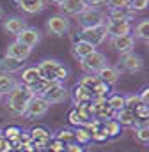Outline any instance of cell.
Masks as SVG:
<instances>
[{
  "instance_id": "ee69618b",
  "label": "cell",
  "mask_w": 149,
  "mask_h": 152,
  "mask_svg": "<svg viewBox=\"0 0 149 152\" xmlns=\"http://www.w3.org/2000/svg\"><path fill=\"white\" fill-rule=\"evenodd\" d=\"M139 99H140L142 104H149V88H144L142 90V94L139 96Z\"/></svg>"
},
{
  "instance_id": "3957f363",
  "label": "cell",
  "mask_w": 149,
  "mask_h": 152,
  "mask_svg": "<svg viewBox=\"0 0 149 152\" xmlns=\"http://www.w3.org/2000/svg\"><path fill=\"white\" fill-rule=\"evenodd\" d=\"M105 64H107V57H105L101 51H98V50H94L91 55L80 58V67H82V71L87 73V75H96Z\"/></svg>"
},
{
  "instance_id": "5b68a950",
  "label": "cell",
  "mask_w": 149,
  "mask_h": 152,
  "mask_svg": "<svg viewBox=\"0 0 149 152\" xmlns=\"http://www.w3.org/2000/svg\"><path fill=\"white\" fill-rule=\"evenodd\" d=\"M69 27H71V25H69V20H68V16H64V14L50 16L48 21H46V30H48L52 36H57V37L68 34V32H69Z\"/></svg>"
},
{
  "instance_id": "7dc6e473",
  "label": "cell",
  "mask_w": 149,
  "mask_h": 152,
  "mask_svg": "<svg viewBox=\"0 0 149 152\" xmlns=\"http://www.w3.org/2000/svg\"><path fill=\"white\" fill-rule=\"evenodd\" d=\"M2 16H4V11H2V7H0V18H2Z\"/></svg>"
},
{
  "instance_id": "1f68e13d",
  "label": "cell",
  "mask_w": 149,
  "mask_h": 152,
  "mask_svg": "<svg viewBox=\"0 0 149 152\" xmlns=\"http://www.w3.org/2000/svg\"><path fill=\"white\" fill-rule=\"evenodd\" d=\"M108 92H110L108 83H105V81H101V80H100V83L92 88V96H98V97H107Z\"/></svg>"
},
{
  "instance_id": "e575fe53",
  "label": "cell",
  "mask_w": 149,
  "mask_h": 152,
  "mask_svg": "<svg viewBox=\"0 0 149 152\" xmlns=\"http://www.w3.org/2000/svg\"><path fill=\"white\" fill-rule=\"evenodd\" d=\"M148 5H149V0H130L128 9H131L133 12H140V11H146Z\"/></svg>"
},
{
  "instance_id": "ab89813d",
  "label": "cell",
  "mask_w": 149,
  "mask_h": 152,
  "mask_svg": "<svg viewBox=\"0 0 149 152\" xmlns=\"http://www.w3.org/2000/svg\"><path fill=\"white\" fill-rule=\"evenodd\" d=\"M108 136H107V133H105V129L103 127H98L92 134H91V140H98V142H103V140H107Z\"/></svg>"
},
{
  "instance_id": "f1b7e54d",
  "label": "cell",
  "mask_w": 149,
  "mask_h": 152,
  "mask_svg": "<svg viewBox=\"0 0 149 152\" xmlns=\"http://www.w3.org/2000/svg\"><path fill=\"white\" fill-rule=\"evenodd\" d=\"M101 127L105 129L107 136H117V134L121 133V124H119L117 120H114V118H110L108 122H105Z\"/></svg>"
},
{
  "instance_id": "ffe728a7",
  "label": "cell",
  "mask_w": 149,
  "mask_h": 152,
  "mask_svg": "<svg viewBox=\"0 0 149 152\" xmlns=\"http://www.w3.org/2000/svg\"><path fill=\"white\" fill-rule=\"evenodd\" d=\"M18 5L27 14H37L46 7V0H18Z\"/></svg>"
},
{
  "instance_id": "44dd1931",
  "label": "cell",
  "mask_w": 149,
  "mask_h": 152,
  "mask_svg": "<svg viewBox=\"0 0 149 152\" xmlns=\"http://www.w3.org/2000/svg\"><path fill=\"white\" fill-rule=\"evenodd\" d=\"M23 67V62L9 58V57H0V73H7V75H14Z\"/></svg>"
},
{
  "instance_id": "30bf717a",
  "label": "cell",
  "mask_w": 149,
  "mask_h": 152,
  "mask_svg": "<svg viewBox=\"0 0 149 152\" xmlns=\"http://www.w3.org/2000/svg\"><path fill=\"white\" fill-rule=\"evenodd\" d=\"M135 42L137 39L133 37V34H128V36H119V37H110V46L119 51V53H130L133 48H135Z\"/></svg>"
},
{
  "instance_id": "7402d4cb",
  "label": "cell",
  "mask_w": 149,
  "mask_h": 152,
  "mask_svg": "<svg viewBox=\"0 0 149 152\" xmlns=\"http://www.w3.org/2000/svg\"><path fill=\"white\" fill-rule=\"evenodd\" d=\"M92 99V92L85 87H82L80 83H76L73 87V103L78 106V104H83V103H91Z\"/></svg>"
},
{
  "instance_id": "74e56055",
  "label": "cell",
  "mask_w": 149,
  "mask_h": 152,
  "mask_svg": "<svg viewBox=\"0 0 149 152\" xmlns=\"http://www.w3.org/2000/svg\"><path fill=\"white\" fill-rule=\"evenodd\" d=\"M128 4H130V0H107L108 9H124V7H128Z\"/></svg>"
},
{
  "instance_id": "9c48e42d",
  "label": "cell",
  "mask_w": 149,
  "mask_h": 152,
  "mask_svg": "<svg viewBox=\"0 0 149 152\" xmlns=\"http://www.w3.org/2000/svg\"><path fill=\"white\" fill-rule=\"evenodd\" d=\"M30 51H32V48H29V46H25V44L14 41V42H11V44L7 46V50H5L4 55L9 57V58L20 60V62H25V60L30 57Z\"/></svg>"
},
{
  "instance_id": "7bdbcfd3",
  "label": "cell",
  "mask_w": 149,
  "mask_h": 152,
  "mask_svg": "<svg viewBox=\"0 0 149 152\" xmlns=\"http://www.w3.org/2000/svg\"><path fill=\"white\" fill-rule=\"evenodd\" d=\"M66 152H83V149L80 147V145H76V143H66Z\"/></svg>"
},
{
  "instance_id": "f546056e",
  "label": "cell",
  "mask_w": 149,
  "mask_h": 152,
  "mask_svg": "<svg viewBox=\"0 0 149 152\" xmlns=\"http://www.w3.org/2000/svg\"><path fill=\"white\" fill-rule=\"evenodd\" d=\"M78 83H80L82 87H85V88H89V90L92 92V88L100 83V78H98L96 75H85V76H82V78H80V81H78Z\"/></svg>"
},
{
  "instance_id": "9a60e30c",
  "label": "cell",
  "mask_w": 149,
  "mask_h": 152,
  "mask_svg": "<svg viewBox=\"0 0 149 152\" xmlns=\"http://www.w3.org/2000/svg\"><path fill=\"white\" fill-rule=\"evenodd\" d=\"M25 27H27V20L21 18V16H11L4 21V30L7 34H13V36L20 34Z\"/></svg>"
},
{
  "instance_id": "5bb4252c",
  "label": "cell",
  "mask_w": 149,
  "mask_h": 152,
  "mask_svg": "<svg viewBox=\"0 0 149 152\" xmlns=\"http://www.w3.org/2000/svg\"><path fill=\"white\" fill-rule=\"evenodd\" d=\"M59 7H60V12L64 16H78L87 5L83 0H64Z\"/></svg>"
},
{
  "instance_id": "ba28073f",
  "label": "cell",
  "mask_w": 149,
  "mask_h": 152,
  "mask_svg": "<svg viewBox=\"0 0 149 152\" xmlns=\"http://www.w3.org/2000/svg\"><path fill=\"white\" fill-rule=\"evenodd\" d=\"M16 41L25 44V46H29V48H34V46H37L41 42V32L36 27H29L27 25L20 34H16Z\"/></svg>"
},
{
  "instance_id": "f6af8a7d",
  "label": "cell",
  "mask_w": 149,
  "mask_h": 152,
  "mask_svg": "<svg viewBox=\"0 0 149 152\" xmlns=\"http://www.w3.org/2000/svg\"><path fill=\"white\" fill-rule=\"evenodd\" d=\"M50 2H53V4H57V5H60V4H62L64 0H50Z\"/></svg>"
},
{
  "instance_id": "b9f144b4",
  "label": "cell",
  "mask_w": 149,
  "mask_h": 152,
  "mask_svg": "<svg viewBox=\"0 0 149 152\" xmlns=\"http://www.w3.org/2000/svg\"><path fill=\"white\" fill-rule=\"evenodd\" d=\"M64 147H66V143H62V142H59V140H53V142L50 143V151L52 152H64Z\"/></svg>"
},
{
  "instance_id": "d6986e66",
  "label": "cell",
  "mask_w": 149,
  "mask_h": 152,
  "mask_svg": "<svg viewBox=\"0 0 149 152\" xmlns=\"http://www.w3.org/2000/svg\"><path fill=\"white\" fill-rule=\"evenodd\" d=\"M114 120H117L121 126H130V127H133V126H135V122H137L139 118H137V115H135L133 110L122 108V110H119V112H115V113H114Z\"/></svg>"
},
{
  "instance_id": "f35d334b",
  "label": "cell",
  "mask_w": 149,
  "mask_h": 152,
  "mask_svg": "<svg viewBox=\"0 0 149 152\" xmlns=\"http://www.w3.org/2000/svg\"><path fill=\"white\" fill-rule=\"evenodd\" d=\"M133 112L137 115V118H148L149 117V104H139Z\"/></svg>"
},
{
  "instance_id": "cb8c5ba5",
  "label": "cell",
  "mask_w": 149,
  "mask_h": 152,
  "mask_svg": "<svg viewBox=\"0 0 149 152\" xmlns=\"http://www.w3.org/2000/svg\"><path fill=\"white\" fill-rule=\"evenodd\" d=\"M39 80H41L39 71H37L36 66H32V67H27V69H23V71H21L20 83H23V85H27V87H34Z\"/></svg>"
},
{
  "instance_id": "ac0fdd59",
  "label": "cell",
  "mask_w": 149,
  "mask_h": 152,
  "mask_svg": "<svg viewBox=\"0 0 149 152\" xmlns=\"http://www.w3.org/2000/svg\"><path fill=\"white\" fill-rule=\"evenodd\" d=\"M133 16H135V12L128 7H124V9H108L105 18H107V21H130Z\"/></svg>"
},
{
  "instance_id": "bcb514c9",
  "label": "cell",
  "mask_w": 149,
  "mask_h": 152,
  "mask_svg": "<svg viewBox=\"0 0 149 152\" xmlns=\"http://www.w3.org/2000/svg\"><path fill=\"white\" fill-rule=\"evenodd\" d=\"M2 101H4V94L0 92V104H2Z\"/></svg>"
},
{
  "instance_id": "277c9868",
  "label": "cell",
  "mask_w": 149,
  "mask_h": 152,
  "mask_svg": "<svg viewBox=\"0 0 149 152\" xmlns=\"http://www.w3.org/2000/svg\"><path fill=\"white\" fill-rule=\"evenodd\" d=\"M107 36V28H105V23L103 25H96V27H87V28H82L80 32V39L91 42L92 46H100L105 42Z\"/></svg>"
},
{
  "instance_id": "7c38bea8",
  "label": "cell",
  "mask_w": 149,
  "mask_h": 152,
  "mask_svg": "<svg viewBox=\"0 0 149 152\" xmlns=\"http://www.w3.org/2000/svg\"><path fill=\"white\" fill-rule=\"evenodd\" d=\"M121 64H122V67H124L128 73H140V71L144 69V60H142V57H140V55H135L133 51L124 53L122 58H121Z\"/></svg>"
},
{
  "instance_id": "d4e9b609",
  "label": "cell",
  "mask_w": 149,
  "mask_h": 152,
  "mask_svg": "<svg viewBox=\"0 0 149 152\" xmlns=\"http://www.w3.org/2000/svg\"><path fill=\"white\" fill-rule=\"evenodd\" d=\"M18 83H20V80H18L16 76L7 75V73H0V92H2L4 96H7Z\"/></svg>"
},
{
  "instance_id": "e0dca14e",
  "label": "cell",
  "mask_w": 149,
  "mask_h": 152,
  "mask_svg": "<svg viewBox=\"0 0 149 152\" xmlns=\"http://www.w3.org/2000/svg\"><path fill=\"white\" fill-rule=\"evenodd\" d=\"M96 76L101 80V81H105V83H108V85H112V83H115L117 80H119V76H121V71L115 67V66H110V64H105L98 73H96Z\"/></svg>"
},
{
  "instance_id": "8fae6325",
  "label": "cell",
  "mask_w": 149,
  "mask_h": 152,
  "mask_svg": "<svg viewBox=\"0 0 149 152\" xmlns=\"http://www.w3.org/2000/svg\"><path fill=\"white\" fill-rule=\"evenodd\" d=\"M43 97L46 99L48 104H59V103H64L68 99V90L64 88V85L60 81H57V83H53V87Z\"/></svg>"
},
{
  "instance_id": "52a82bcc",
  "label": "cell",
  "mask_w": 149,
  "mask_h": 152,
  "mask_svg": "<svg viewBox=\"0 0 149 152\" xmlns=\"http://www.w3.org/2000/svg\"><path fill=\"white\" fill-rule=\"evenodd\" d=\"M48 108H50V104L46 103V99H44L43 96H34V97L27 103L25 115H27V117H32V118H37V117L46 115Z\"/></svg>"
},
{
  "instance_id": "4dcf8cb0",
  "label": "cell",
  "mask_w": 149,
  "mask_h": 152,
  "mask_svg": "<svg viewBox=\"0 0 149 152\" xmlns=\"http://www.w3.org/2000/svg\"><path fill=\"white\" fill-rule=\"evenodd\" d=\"M20 131H21L20 127H14V126H11V127H7V129L4 131V134H2V136H4V138H7L11 143L18 145V136H20ZM18 147H20V145H18Z\"/></svg>"
},
{
  "instance_id": "6da1fadb",
  "label": "cell",
  "mask_w": 149,
  "mask_h": 152,
  "mask_svg": "<svg viewBox=\"0 0 149 152\" xmlns=\"http://www.w3.org/2000/svg\"><path fill=\"white\" fill-rule=\"evenodd\" d=\"M34 90L23 83H18L9 94H7V108L13 115H25L27 103L34 97Z\"/></svg>"
},
{
  "instance_id": "603a6c76",
  "label": "cell",
  "mask_w": 149,
  "mask_h": 152,
  "mask_svg": "<svg viewBox=\"0 0 149 152\" xmlns=\"http://www.w3.org/2000/svg\"><path fill=\"white\" fill-rule=\"evenodd\" d=\"M94 50H96V46H92L91 42H87V41H83V39H78L73 44V55L78 60L83 58V57H87V55H91Z\"/></svg>"
},
{
  "instance_id": "4316f807",
  "label": "cell",
  "mask_w": 149,
  "mask_h": 152,
  "mask_svg": "<svg viewBox=\"0 0 149 152\" xmlns=\"http://www.w3.org/2000/svg\"><path fill=\"white\" fill-rule=\"evenodd\" d=\"M135 39H140L144 42L149 41V21L148 20H140L137 25H135Z\"/></svg>"
},
{
  "instance_id": "8d00e7d4",
  "label": "cell",
  "mask_w": 149,
  "mask_h": 152,
  "mask_svg": "<svg viewBox=\"0 0 149 152\" xmlns=\"http://www.w3.org/2000/svg\"><path fill=\"white\" fill-rule=\"evenodd\" d=\"M55 140H59L62 143H69L71 140H74V131H71V129H62V131H59V134L55 136Z\"/></svg>"
},
{
  "instance_id": "60d3db41",
  "label": "cell",
  "mask_w": 149,
  "mask_h": 152,
  "mask_svg": "<svg viewBox=\"0 0 149 152\" xmlns=\"http://www.w3.org/2000/svg\"><path fill=\"white\" fill-rule=\"evenodd\" d=\"M83 2H85V5L91 7V9H100V7H103V5L107 4V0H83Z\"/></svg>"
},
{
  "instance_id": "7a4b0ae2",
  "label": "cell",
  "mask_w": 149,
  "mask_h": 152,
  "mask_svg": "<svg viewBox=\"0 0 149 152\" xmlns=\"http://www.w3.org/2000/svg\"><path fill=\"white\" fill-rule=\"evenodd\" d=\"M39 76L52 81H64L68 78V69L55 58H44L36 66Z\"/></svg>"
},
{
  "instance_id": "d590c367",
  "label": "cell",
  "mask_w": 149,
  "mask_h": 152,
  "mask_svg": "<svg viewBox=\"0 0 149 152\" xmlns=\"http://www.w3.org/2000/svg\"><path fill=\"white\" fill-rule=\"evenodd\" d=\"M135 138L142 143H148L149 142V126H142V127H137L135 129Z\"/></svg>"
},
{
  "instance_id": "2e32d148",
  "label": "cell",
  "mask_w": 149,
  "mask_h": 152,
  "mask_svg": "<svg viewBox=\"0 0 149 152\" xmlns=\"http://www.w3.org/2000/svg\"><path fill=\"white\" fill-rule=\"evenodd\" d=\"M29 133H30V138H32L30 145H36V149H43V147L52 140V134H50L44 127H34V129L29 131Z\"/></svg>"
},
{
  "instance_id": "4fadbf2b",
  "label": "cell",
  "mask_w": 149,
  "mask_h": 152,
  "mask_svg": "<svg viewBox=\"0 0 149 152\" xmlns=\"http://www.w3.org/2000/svg\"><path fill=\"white\" fill-rule=\"evenodd\" d=\"M105 28H107V36H110V37L131 34V23L130 21H107Z\"/></svg>"
},
{
  "instance_id": "8992f818",
  "label": "cell",
  "mask_w": 149,
  "mask_h": 152,
  "mask_svg": "<svg viewBox=\"0 0 149 152\" xmlns=\"http://www.w3.org/2000/svg\"><path fill=\"white\" fill-rule=\"evenodd\" d=\"M105 14L100 12L98 9H91V7H85L80 14H78V23L82 25V28H87V27H96V25H103L105 23Z\"/></svg>"
},
{
  "instance_id": "484cf974",
  "label": "cell",
  "mask_w": 149,
  "mask_h": 152,
  "mask_svg": "<svg viewBox=\"0 0 149 152\" xmlns=\"http://www.w3.org/2000/svg\"><path fill=\"white\" fill-rule=\"evenodd\" d=\"M68 118H69V122H71L73 126H76V127H83L89 120H92L91 117H87L83 112H80L78 108L71 110V112H69V115H68Z\"/></svg>"
},
{
  "instance_id": "d6a6232c",
  "label": "cell",
  "mask_w": 149,
  "mask_h": 152,
  "mask_svg": "<svg viewBox=\"0 0 149 152\" xmlns=\"http://www.w3.org/2000/svg\"><path fill=\"white\" fill-rule=\"evenodd\" d=\"M139 104H142L140 99H139V94H128V96H124V108L135 110Z\"/></svg>"
},
{
  "instance_id": "836d02e7",
  "label": "cell",
  "mask_w": 149,
  "mask_h": 152,
  "mask_svg": "<svg viewBox=\"0 0 149 152\" xmlns=\"http://www.w3.org/2000/svg\"><path fill=\"white\" fill-rule=\"evenodd\" d=\"M74 140H76L78 143H89V142H91V133H89L85 127H78V129L74 131Z\"/></svg>"
},
{
  "instance_id": "83f0119b",
  "label": "cell",
  "mask_w": 149,
  "mask_h": 152,
  "mask_svg": "<svg viewBox=\"0 0 149 152\" xmlns=\"http://www.w3.org/2000/svg\"><path fill=\"white\" fill-rule=\"evenodd\" d=\"M107 104L110 106L112 112L122 110V108H124V96H121V94H112L110 97L107 99Z\"/></svg>"
}]
</instances>
